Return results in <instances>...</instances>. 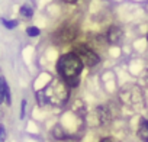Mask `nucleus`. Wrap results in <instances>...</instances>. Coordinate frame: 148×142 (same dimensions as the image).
Segmentation results:
<instances>
[{
    "instance_id": "nucleus-13",
    "label": "nucleus",
    "mask_w": 148,
    "mask_h": 142,
    "mask_svg": "<svg viewBox=\"0 0 148 142\" xmlns=\"http://www.w3.org/2000/svg\"><path fill=\"white\" fill-rule=\"evenodd\" d=\"M25 106H26V100H22L21 103V117L23 119V115H25Z\"/></svg>"
},
{
    "instance_id": "nucleus-14",
    "label": "nucleus",
    "mask_w": 148,
    "mask_h": 142,
    "mask_svg": "<svg viewBox=\"0 0 148 142\" xmlns=\"http://www.w3.org/2000/svg\"><path fill=\"white\" fill-rule=\"evenodd\" d=\"M100 142H119L118 139H115V138H103Z\"/></svg>"
},
{
    "instance_id": "nucleus-4",
    "label": "nucleus",
    "mask_w": 148,
    "mask_h": 142,
    "mask_svg": "<svg viewBox=\"0 0 148 142\" xmlns=\"http://www.w3.org/2000/svg\"><path fill=\"white\" fill-rule=\"evenodd\" d=\"M122 29L116 25L110 26L109 31H108V35H106V39L109 41V44H119V41L122 39Z\"/></svg>"
},
{
    "instance_id": "nucleus-5",
    "label": "nucleus",
    "mask_w": 148,
    "mask_h": 142,
    "mask_svg": "<svg viewBox=\"0 0 148 142\" xmlns=\"http://www.w3.org/2000/svg\"><path fill=\"white\" fill-rule=\"evenodd\" d=\"M138 136L144 141V142H148V120L142 119L139 122V126H138Z\"/></svg>"
},
{
    "instance_id": "nucleus-15",
    "label": "nucleus",
    "mask_w": 148,
    "mask_h": 142,
    "mask_svg": "<svg viewBox=\"0 0 148 142\" xmlns=\"http://www.w3.org/2000/svg\"><path fill=\"white\" fill-rule=\"evenodd\" d=\"M62 2H65V3H74V2H77V0H62Z\"/></svg>"
},
{
    "instance_id": "nucleus-9",
    "label": "nucleus",
    "mask_w": 148,
    "mask_h": 142,
    "mask_svg": "<svg viewBox=\"0 0 148 142\" xmlns=\"http://www.w3.org/2000/svg\"><path fill=\"white\" fill-rule=\"evenodd\" d=\"M21 15L25 16V18H31V16H32V8H29L28 5L22 6V9H21Z\"/></svg>"
},
{
    "instance_id": "nucleus-11",
    "label": "nucleus",
    "mask_w": 148,
    "mask_h": 142,
    "mask_svg": "<svg viewBox=\"0 0 148 142\" xmlns=\"http://www.w3.org/2000/svg\"><path fill=\"white\" fill-rule=\"evenodd\" d=\"M3 23H5V26H6L8 29H13V28H16V25H18L16 20H6V19H3Z\"/></svg>"
},
{
    "instance_id": "nucleus-17",
    "label": "nucleus",
    "mask_w": 148,
    "mask_h": 142,
    "mask_svg": "<svg viewBox=\"0 0 148 142\" xmlns=\"http://www.w3.org/2000/svg\"><path fill=\"white\" fill-rule=\"evenodd\" d=\"M147 39H148V36H147Z\"/></svg>"
},
{
    "instance_id": "nucleus-16",
    "label": "nucleus",
    "mask_w": 148,
    "mask_h": 142,
    "mask_svg": "<svg viewBox=\"0 0 148 142\" xmlns=\"http://www.w3.org/2000/svg\"><path fill=\"white\" fill-rule=\"evenodd\" d=\"M147 80H148V70H147Z\"/></svg>"
},
{
    "instance_id": "nucleus-1",
    "label": "nucleus",
    "mask_w": 148,
    "mask_h": 142,
    "mask_svg": "<svg viewBox=\"0 0 148 142\" xmlns=\"http://www.w3.org/2000/svg\"><path fill=\"white\" fill-rule=\"evenodd\" d=\"M70 97V86L62 80L57 79L47 84L42 90L36 93V99L39 106L52 104V106H62Z\"/></svg>"
},
{
    "instance_id": "nucleus-8",
    "label": "nucleus",
    "mask_w": 148,
    "mask_h": 142,
    "mask_svg": "<svg viewBox=\"0 0 148 142\" xmlns=\"http://www.w3.org/2000/svg\"><path fill=\"white\" fill-rule=\"evenodd\" d=\"M52 135H54L57 139H65V138H67V135H65V132H64V129H62L61 126H55L54 130H52Z\"/></svg>"
},
{
    "instance_id": "nucleus-6",
    "label": "nucleus",
    "mask_w": 148,
    "mask_h": 142,
    "mask_svg": "<svg viewBox=\"0 0 148 142\" xmlns=\"http://www.w3.org/2000/svg\"><path fill=\"white\" fill-rule=\"evenodd\" d=\"M0 87H2V100L6 104H10V91H9V87H8L5 77H2V80H0Z\"/></svg>"
},
{
    "instance_id": "nucleus-12",
    "label": "nucleus",
    "mask_w": 148,
    "mask_h": 142,
    "mask_svg": "<svg viewBox=\"0 0 148 142\" xmlns=\"http://www.w3.org/2000/svg\"><path fill=\"white\" fill-rule=\"evenodd\" d=\"M5 138H6V132H5V126L2 125L0 126V142H5Z\"/></svg>"
},
{
    "instance_id": "nucleus-10",
    "label": "nucleus",
    "mask_w": 148,
    "mask_h": 142,
    "mask_svg": "<svg viewBox=\"0 0 148 142\" xmlns=\"http://www.w3.org/2000/svg\"><path fill=\"white\" fill-rule=\"evenodd\" d=\"M26 33H28L29 36L35 38V36H38V35H39V29H38V28H35V26H29V28L26 29Z\"/></svg>"
},
{
    "instance_id": "nucleus-7",
    "label": "nucleus",
    "mask_w": 148,
    "mask_h": 142,
    "mask_svg": "<svg viewBox=\"0 0 148 142\" xmlns=\"http://www.w3.org/2000/svg\"><path fill=\"white\" fill-rule=\"evenodd\" d=\"M60 35H64V36H62V41H71V39L74 38V35H76V32H74L71 28H70V29L67 28V29H61V31H60Z\"/></svg>"
},
{
    "instance_id": "nucleus-2",
    "label": "nucleus",
    "mask_w": 148,
    "mask_h": 142,
    "mask_svg": "<svg viewBox=\"0 0 148 142\" xmlns=\"http://www.w3.org/2000/svg\"><path fill=\"white\" fill-rule=\"evenodd\" d=\"M83 61L76 52H68L64 54L58 62H57V71L60 77L70 86V87H76L79 84V77L82 74L83 70Z\"/></svg>"
},
{
    "instance_id": "nucleus-3",
    "label": "nucleus",
    "mask_w": 148,
    "mask_h": 142,
    "mask_svg": "<svg viewBox=\"0 0 148 142\" xmlns=\"http://www.w3.org/2000/svg\"><path fill=\"white\" fill-rule=\"evenodd\" d=\"M74 52L80 57V59L83 61V64L87 65V67H93V65L99 64V61H100L99 55L92 48H89L87 45H79V46H76Z\"/></svg>"
}]
</instances>
